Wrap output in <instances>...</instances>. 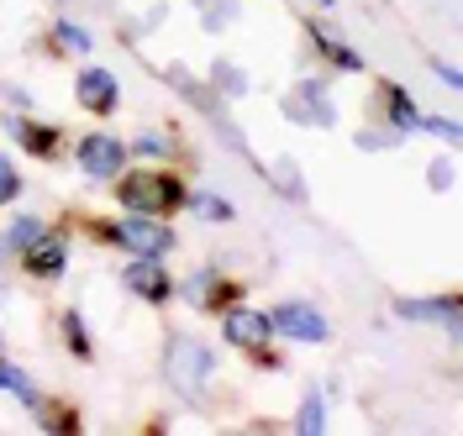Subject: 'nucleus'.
Instances as JSON below:
<instances>
[{"instance_id": "nucleus-22", "label": "nucleus", "mask_w": 463, "mask_h": 436, "mask_svg": "<svg viewBox=\"0 0 463 436\" xmlns=\"http://www.w3.org/2000/svg\"><path fill=\"white\" fill-rule=\"evenodd\" d=\"M63 342H69V352H74L80 363H90V357H95V342H90L85 316H80V311H69V316H63Z\"/></svg>"}, {"instance_id": "nucleus-14", "label": "nucleus", "mask_w": 463, "mask_h": 436, "mask_svg": "<svg viewBox=\"0 0 463 436\" xmlns=\"http://www.w3.org/2000/svg\"><path fill=\"white\" fill-rule=\"evenodd\" d=\"M306 27H311V42H317V48H321L332 63H337L343 74H364V59H358V53H353V48H347V42H343L332 27H326V22H306Z\"/></svg>"}, {"instance_id": "nucleus-13", "label": "nucleus", "mask_w": 463, "mask_h": 436, "mask_svg": "<svg viewBox=\"0 0 463 436\" xmlns=\"http://www.w3.org/2000/svg\"><path fill=\"white\" fill-rule=\"evenodd\" d=\"M395 316H401V320H442L448 331H458L463 300H458V294H427V300H395Z\"/></svg>"}, {"instance_id": "nucleus-18", "label": "nucleus", "mask_w": 463, "mask_h": 436, "mask_svg": "<svg viewBox=\"0 0 463 436\" xmlns=\"http://www.w3.org/2000/svg\"><path fill=\"white\" fill-rule=\"evenodd\" d=\"M295 431H306V436L326 431V400H321V389H306V400L295 410Z\"/></svg>"}, {"instance_id": "nucleus-9", "label": "nucleus", "mask_w": 463, "mask_h": 436, "mask_svg": "<svg viewBox=\"0 0 463 436\" xmlns=\"http://www.w3.org/2000/svg\"><path fill=\"white\" fill-rule=\"evenodd\" d=\"M121 284L132 294H143L147 305H169L174 300V279L164 274V258H132L127 274H121Z\"/></svg>"}, {"instance_id": "nucleus-30", "label": "nucleus", "mask_w": 463, "mask_h": 436, "mask_svg": "<svg viewBox=\"0 0 463 436\" xmlns=\"http://www.w3.org/2000/svg\"><path fill=\"white\" fill-rule=\"evenodd\" d=\"M437 79H442V85H453V89L463 85V74L453 69V63H437Z\"/></svg>"}, {"instance_id": "nucleus-26", "label": "nucleus", "mask_w": 463, "mask_h": 436, "mask_svg": "<svg viewBox=\"0 0 463 436\" xmlns=\"http://www.w3.org/2000/svg\"><path fill=\"white\" fill-rule=\"evenodd\" d=\"M37 426H43V431H74L80 421H74L69 410H43V405H37Z\"/></svg>"}, {"instance_id": "nucleus-32", "label": "nucleus", "mask_w": 463, "mask_h": 436, "mask_svg": "<svg viewBox=\"0 0 463 436\" xmlns=\"http://www.w3.org/2000/svg\"><path fill=\"white\" fill-rule=\"evenodd\" d=\"M317 5H337V0H317Z\"/></svg>"}, {"instance_id": "nucleus-7", "label": "nucleus", "mask_w": 463, "mask_h": 436, "mask_svg": "<svg viewBox=\"0 0 463 436\" xmlns=\"http://www.w3.org/2000/svg\"><path fill=\"white\" fill-rule=\"evenodd\" d=\"M74 95H80V106L95 111V116H116L121 111V85H116L111 69H80V79H74Z\"/></svg>"}, {"instance_id": "nucleus-19", "label": "nucleus", "mask_w": 463, "mask_h": 436, "mask_svg": "<svg viewBox=\"0 0 463 436\" xmlns=\"http://www.w3.org/2000/svg\"><path fill=\"white\" fill-rule=\"evenodd\" d=\"M48 37H53L58 48H63V53H90V48H95V37H90V27H80V22H69V16H63V22H53V27H48Z\"/></svg>"}, {"instance_id": "nucleus-16", "label": "nucleus", "mask_w": 463, "mask_h": 436, "mask_svg": "<svg viewBox=\"0 0 463 436\" xmlns=\"http://www.w3.org/2000/svg\"><path fill=\"white\" fill-rule=\"evenodd\" d=\"M0 389H5V394H16L27 410L43 405V394H37V384H32V374L22 368V363H5V357H0Z\"/></svg>"}, {"instance_id": "nucleus-24", "label": "nucleus", "mask_w": 463, "mask_h": 436, "mask_svg": "<svg viewBox=\"0 0 463 436\" xmlns=\"http://www.w3.org/2000/svg\"><path fill=\"white\" fill-rule=\"evenodd\" d=\"M22 200V169L11 163V153L0 147V205H16Z\"/></svg>"}, {"instance_id": "nucleus-2", "label": "nucleus", "mask_w": 463, "mask_h": 436, "mask_svg": "<svg viewBox=\"0 0 463 436\" xmlns=\"http://www.w3.org/2000/svg\"><path fill=\"white\" fill-rule=\"evenodd\" d=\"M95 237L127 247L132 258H164V253H174V242H179L164 216H132V210H121V221H95Z\"/></svg>"}, {"instance_id": "nucleus-21", "label": "nucleus", "mask_w": 463, "mask_h": 436, "mask_svg": "<svg viewBox=\"0 0 463 436\" xmlns=\"http://www.w3.org/2000/svg\"><path fill=\"white\" fill-rule=\"evenodd\" d=\"M211 85L222 89V95H227V100H242V95H248V74H242V69H237V63H211Z\"/></svg>"}, {"instance_id": "nucleus-29", "label": "nucleus", "mask_w": 463, "mask_h": 436, "mask_svg": "<svg viewBox=\"0 0 463 436\" xmlns=\"http://www.w3.org/2000/svg\"><path fill=\"white\" fill-rule=\"evenodd\" d=\"M401 143V132L390 126V132H358V147H395Z\"/></svg>"}, {"instance_id": "nucleus-28", "label": "nucleus", "mask_w": 463, "mask_h": 436, "mask_svg": "<svg viewBox=\"0 0 463 436\" xmlns=\"http://www.w3.org/2000/svg\"><path fill=\"white\" fill-rule=\"evenodd\" d=\"M453 174H458L453 153H448V158H437V163H432V184H437V190H453Z\"/></svg>"}, {"instance_id": "nucleus-31", "label": "nucleus", "mask_w": 463, "mask_h": 436, "mask_svg": "<svg viewBox=\"0 0 463 436\" xmlns=\"http://www.w3.org/2000/svg\"><path fill=\"white\" fill-rule=\"evenodd\" d=\"M5 258H11V247H5V242H0V263H5Z\"/></svg>"}, {"instance_id": "nucleus-17", "label": "nucleus", "mask_w": 463, "mask_h": 436, "mask_svg": "<svg viewBox=\"0 0 463 436\" xmlns=\"http://www.w3.org/2000/svg\"><path fill=\"white\" fill-rule=\"evenodd\" d=\"M43 232H48V221H43V216H16V221L0 232V242H5L11 253H27V247H32Z\"/></svg>"}, {"instance_id": "nucleus-8", "label": "nucleus", "mask_w": 463, "mask_h": 436, "mask_svg": "<svg viewBox=\"0 0 463 436\" xmlns=\"http://www.w3.org/2000/svg\"><path fill=\"white\" fill-rule=\"evenodd\" d=\"M222 337H227L232 348H242V352L263 348V342L274 337V326H269V311H248V305H227V311H222Z\"/></svg>"}, {"instance_id": "nucleus-20", "label": "nucleus", "mask_w": 463, "mask_h": 436, "mask_svg": "<svg viewBox=\"0 0 463 436\" xmlns=\"http://www.w3.org/2000/svg\"><path fill=\"white\" fill-rule=\"evenodd\" d=\"M184 205H190L201 221H232V200L211 195V190H184Z\"/></svg>"}, {"instance_id": "nucleus-5", "label": "nucleus", "mask_w": 463, "mask_h": 436, "mask_svg": "<svg viewBox=\"0 0 463 436\" xmlns=\"http://www.w3.org/2000/svg\"><path fill=\"white\" fill-rule=\"evenodd\" d=\"M74 158H80V169H85L90 179H106V184H111L127 163H132L127 143H121V137H111V132H90V137H80Z\"/></svg>"}, {"instance_id": "nucleus-10", "label": "nucleus", "mask_w": 463, "mask_h": 436, "mask_svg": "<svg viewBox=\"0 0 463 436\" xmlns=\"http://www.w3.org/2000/svg\"><path fill=\"white\" fill-rule=\"evenodd\" d=\"M22 268H27L32 279H63V268H69V237L63 232H43L32 242L27 253H22Z\"/></svg>"}, {"instance_id": "nucleus-4", "label": "nucleus", "mask_w": 463, "mask_h": 436, "mask_svg": "<svg viewBox=\"0 0 463 436\" xmlns=\"http://www.w3.org/2000/svg\"><path fill=\"white\" fill-rule=\"evenodd\" d=\"M269 326H274V337L306 342V348H317V342L332 337V320L321 316L311 300H285V305H274V311H269Z\"/></svg>"}, {"instance_id": "nucleus-12", "label": "nucleus", "mask_w": 463, "mask_h": 436, "mask_svg": "<svg viewBox=\"0 0 463 436\" xmlns=\"http://www.w3.org/2000/svg\"><path fill=\"white\" fill-rule=\"evenodd\" d=\"M5 137L22 147V153H32V158H58V143H63V132L58 126H43V121H27V116H5Z\"/></svg>"}, {"instance_id": "nucleus-25", "label": "nucleus", "mask_w": 463, "mask_h": 436, "mask_svg": "<svg viewBox=\"0 0 463 436\" xmlns=\"http://www.w3.org/2000/svg\"><path fill=\"white\" fill-rule=\"evenodd\" d=\"M274 179H279V190H285V200H306V179L295 174V163H289V158L279 163V174H274Z\"/></svg>"}, {"instance_id": "nucleus-1", "label": "nucleus", "mask_w": 463, "mask_h": 436, "mask_svg": "<svg viewBox=\"0 0 463 436\" xmlns=\"http://www.w3.org/2000/svg\"><path fill=\"white\" fill-rule=\"evenodd\" d=\"M111 184H116V205L132 210V216H169V210L184 205V190H190L169 169H132V174L121 169Z\"/></svg>"}, {"instance_id": "nucleus-11", "label": "nucleus", "mask_w": 463, "mask_h": 436, "mask_svg": "<svg viewBox=\"0 0 463 436\" xmlns=\"http://www.w3.org/2000/svg\"><path fill=\"white\" fill-rule=\"evenodd\" d=\"M174 294H184L195 311H227V305H237V284H227L222 274H190L184 284H174Z\"/></svg>"}, {"instance_id": "nucleus-3", "label": "nucleus", "mask_w": 463, "mask_h": 436, "mask_svg": "<svg viewBox=\"0 0 463 436\" xmlns=\"http://www.w3.org/2000/svg\"><path fill=\"white\" fill-rule=\"evenodd\" d=\"M216 374V352L195 342V337H174L169 342V384L184 394V400H201L205 378Z\"/></svg>"}, {"instance_id": "nucleus-15", "label": "nucleus", "mask_w": 463, "mask_h": 436, "mask_svg": "<svg viewBox=\"0 0 463 436\" xmlns=\"http://www.w3.org/2000/svg\"><path fill=\"white\" fill-rule=\"evenodd\" d=\"M384 106H390L384 116H390V126H395L401 137L405 132H421V111H416V100H411L401 85H384Z\"/></svg>"}, {"instance_id": "nucleus-6", "label": "nucleus", "mask_w": 463, "mask_h": 436, "mask_svg": "<svg viewBox=\"0 0 463 436\" xmlns=\"http://www.w3.org/2000/svg\"><path fill=\"white\" fill-rule=\"evenodd\" d=\"M285 121H295V126H337L332 89L321 85V79H300L285 95Z\"/></svg>"}, {"instance_id": "nucleus-23", "label": "nucleus", "mask_w": 463, "mask_h": 436, "mask_svg": "<svg viewBox=\"0 0 463 436\" xmlns=\"http://www.w3.org/2000/svg\"><path fill=\"white\" fill-rule=\"evenodd\" d=\"M132 158H174V137L169 132H137L132 143H127Z\"/></svg>"}, {"instance_id": "nucleus-27", "label": "nucleus", "mask_w": 463, "mask_h": 436, "mask_svg": "<svg viewBox=\"0 0 463 436\" xmlns=\"http://www.w3.org/2000/svg\"><path fill=\"white\" fill-rule=\"evenodd\" d=\"M237 16V0H222V5H205V32H222V22Z\"/></svg>"}]
</instances>
